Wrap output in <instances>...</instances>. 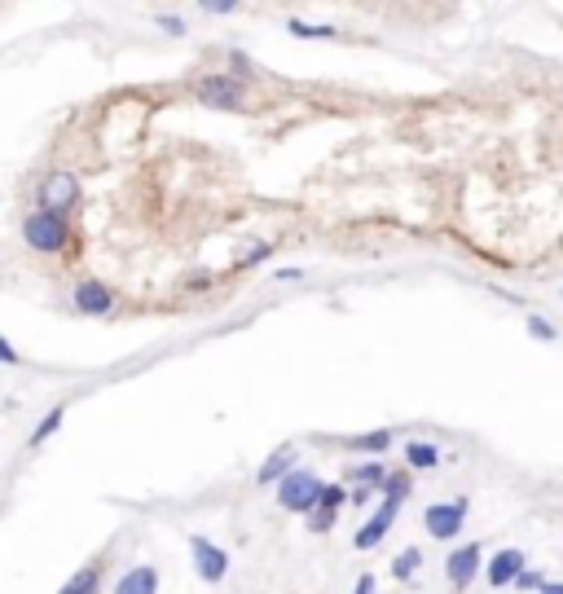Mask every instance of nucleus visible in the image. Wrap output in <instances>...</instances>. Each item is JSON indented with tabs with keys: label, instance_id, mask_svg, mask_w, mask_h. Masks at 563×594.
I'll return each mask as SVG.
<instances>
[{
	"label": "nucleus",
	"instance_id": "4468645a",
	"mask_svg": "<svg viewBox=\"0 0 563 594\" xmlns=\"http://www.w3.org/2000/svg\"><path fill=\"white\" fill-rule=\"evenodd\" d=\"M388 476H392V471L383 467V462H357V467L348 471L352 484H370V489H383V484H388Z\"/></svg>",
	"mask_w": 563,
	"mask_h": 594
},
{
	"label": "nucleus",
	"instance_id": "ddd939ff",
	"mask_svg": "<svg viewBox=\"0 0 563 594\" xmlns=\"http://www.w3.org/2000/svg\"><path fill=\"white\" fill-rule=\"evenodd\" d=\"M405 467L410 471L440 467V445H432V440H410V445H405Z\"/></svg>",
	"mask_w": 563,
	"mask_h": 594
},
{
	"label": "nucleus",
	"instance_id": "9b49d317",
	"mask_svg": "<svg viewBox=\"0 0 563 594\" xmlns=\"http://www.w3.org/2000/svg\"><path fill=\"white\" fill-rule=\"evenodd\" d=\"M291 471H295V445H282V449H273V454L260 462L256 480H260V484H282L286 476H291Z\"/></svg>",
	"mask_w": 563,
	"mask_h": 594
},
{
	"label": "nucleus",
	"instance_id": "a211bd4d",
	"mask_svg": "<svg viewBox=\"0 0 563 594\" xmlns=\"http://www.w3.org/2000/svg\"><path fill=\"white\" fill-rule=\"evenodd\" d=\"M352 449H361V454H383V449H392V432H366V436H352Z\"/></svg>",
	"mask_w": 563,
	"mask_h": 594
},
{
	"label": "nucleus",
	"instance_id": "20e7f679",
	"mask_svg": "<svg viewBox=\"0 0 563 594\" xmlns=\"http://www.w3.org/2000/svg\"><path fill=\"white\" fill-rule=\"evenodd\" d=\"M520 572H528V555L520 546H502L498 555L484 564V581H489L493 590H506V586H515L520 581Z\"/></svg>",
	"mask_w": 563,
	"mask_h": 594
},
{
	"label": "nucleus",
	"instance_id": "412c9836",
	"mask_svg": "<svg viewBox=\"0 0 563 594\" xmlns=\"http://www.w3.org/2000/svg\"><path fill=\"white\" fill-rule=\"evenodd\" d=\"M383 498H396V502L410 498V471H392L388 484H383Z\"/></svg>",
	"mask_w": 563,
	"mask_h": 594
},
{
	"label": "nucleus",
	"instance_id": "5701e85b",
	"mask_svg": "<svg viewBox=\"0 0 563 594\" xmlns=\"http://www.w3.org/2000/svg\"><path fill=\"white\" fill-rule=\"evenodd\" d=\"M344 502H348V489H344V484H326V489H322V502H317V506H326V511H339Z\"/></svg>",
	"mask_w": 563,
	"mask_h": 594
},
{
	"label": "nucleus",
	"instance_id": "f257e3e1",
	"mask_svg": "<svg viewBox=\"0 0 563 594\" xmlns=\"http://www.w3.org/2000/svg\"><path fill=\"white\" fill-rule=\"evenodd\" d=\"M66 216H58V212H31L27 220H22V242H27L31 251H44V256H53V251H62L66 247Z\"/></svg>",
	"mask_w": 563,
	"mask_h": 594
},
{
	"label": "nucleus",
	"instance_id": "6ab92c4d",
	"mask_svg": "<svg viewBox=\"0 0 563 594\" xmlns=\"http://www.w3.org/2000/svg\"><path fill=\"white\" fill-rule=\"evenodd\" d=\"M62 418H66V405H58V410H49V414H44V423L36 427V432H31V449L44 445V440H49L53 432H58V427H62Z\"/></svg>",
	"mask_w": 563,
	"mask_h": 594
},
{
	"label": "nucleus",
	"instance_id": "423d86ee",
	"mask_svg": "<svg viewBox=\"0 0 563 594\" xmlns=\"http://www.w3.org/2000/svg\"><path fill=\"white\" fill-rule=\"evenodd\" d=\"M480 568H484V550H480V542L458 546L454 555L445 559V577H449V586H454V590H467L471 581L480 577Z\"/></svg>",
	"mask_w": 563,
	"mask_h": 594
},
{
	"label": "nucleus",
	"instance_id": "a878e982",
	"mask_svg": "<svg viewBox=\"0 0 563 594\" xmlns=\"http://www.w3.org/2000/svg\"><path fill=\"white\" fill-rule=\"evenodd\" d=\"M159 27H163V31H172V36H181V31H185V22H181V18H168V14H159Z\"/></svg>",
	"mask_w": 563,
	"mask_h": 594
},
{
	"label": "nucleus",
	"instance_id": "7ed1b4c3",
	"mask_svg": "<svg viewBox=\"0 0 563 594\" xmlns=\"http://www.w3.org/2000/svg\"><path fill=\"white\" fill-rule=\"evenodd\" d=\"M467 511L471 502L467 498H454V502H432L423 511V528L427 537H436V542H454V537L462 533V524H467Z\"/></svg>",
	"mask_w": 563,
	"mask_h": 594
},
{
	"label": "nucleus",
	"instance_id": "bb28decb",
	"mask_svg": "<svg viewBox=\"0 0 563 594\" xmlns=\"http://www.w3.org/2000/svg\"><path fill=\"white\" fill-rule=\"evenodd\" d=\"M234 9H238V5H229V0H220V5H203V14H216V18H220V14H234Z\"/></svg>",
	"mask_w": 563,
	"mask_h": 594
},
{
	"label": "nucleus",
	"instance_id": "b1692460",
	"mask_svg": "<svg viewBox=\"0 0 563 594\" xmlns=\"http://www.w3.org/2000/svg\"><path fill=\"white\" fill-rule=\"evenodd\" d=\"M515 590H533V594H542L546 590V577L537 568H528V572H520V581H515Z\"/></svg>",
	"mask_w": 563,
	"mask_h": 594
},
{
	"label": "nucleus",
	"instance_id": "f3484780",
	"mask_svg": "<svg viewBox=\"0 0 563 594\" xmlns=\"http://www.w3.org/2000/svg\"><path fill=\"white\" fill-rule=\"evenodd\" d=\"M286 31H291L295 40H335V36H339L335 27H308V22H300V18L286 22Z\"/></svg>",
	"mask_w": 563,
	"mask_h": 594
},
{
	"label": "nucleus",
	"instance_id": "c85d7f7f",
	"mask_svg": "<svg viewBox=\"0 0 563 594\" xmlns=\"http://www.w3.org/2000/svg\"><path fill=\"white\" fill-rule=\"evenodd\" d=\"M278 278H282V282H300V278H304V269H282Z\"/></svg>",
	"mask_w": 563,
	"mask_h": 594
},
{
	"label": "nucleus",
	"instance_id": "aec40b11",
	"mask_svg": "<svg viewBox=\"0 0 563 594\" xmlns=\"http://www.w3.org/2000/svg\"><path fill=\"white\" fill-rule=\"evenodd\" d=\"M528 339H537V344H555L559 330H555V322H546V317L528 313Z\"/></svg>",
	"mask_w": 563,
	"mask_h": 594
},
{
	"label": "nucleus",
	"instance_id": "f8f14e48",
	"mask_svg": "<svg viewBox=\"0 0 563 594\" xmlns=\"http://www.w3.org/2000/svg\"><path fill=\"white\" fill-rule=\"evenodd\" d=\"M115 594H159V572H154L150 564L128 568L124 577L115 581Z\"/></svg>",
	"mask_w": 563,
	"mask_h": 594
},
{
	"label": "nucleus",
	"instance_id": "9d476101",
	"mask_svg": "<svg viewBox=\"0 0 563 594\" xmlns=\"http://www.w3.org/2000/svg\"><path fill=\"white\" fill-rule=\"evenodd\" d=\"M198 102L220 106V110H238L242 106V84L238 80H225V75H212V80L198 84Z\"/></svg>",
	"mask_w": 563,
	"mask_h": 594
},
{
	"label": "nucleus",
	"instance_id": "6e6552de",
	"mask_svg": "<svg viewBox=\"0 0 563 594\" xmlns=\"http://www.w3.org/2000/svg\"><path fill=\"white\" fill-rule=\"evenodd\" d=\"M75 198H80V181L71 172H49V181H44V212L66 216L75 207Z\"/></svg>",
	"mask_w": 563,
	"mask_h": 594
},
{
	"label": "nucleus",
	"instance_id": "f03ea898",
	"mask_svg": "<svg viewBox=\"0 0 563 594\" xmlns=\"http://www.w3.org/2000/svg\"><path fill=\"white\" fill-rule=\"evenodd\" d=\"M322 489H326V484L317 480L313 471H291V476L278 484V502H282V511L313 515L317 502H322Z\"/></svg>",
	"mask_w": 563,
	"mask_h": 594
},
{
	"label": "nucleus",
	"instance_id": "393cba45",
	"mask_svg": "<svg viewBox=\"0 0 563 594\" xmlns=\"http://www.w3.org/2000/svg\"><path fill=\"white\" fill-rule=\"evenodd\" d=\"M0 361H5V366H18V361H22V352H18L14 344H9L5 335H0Z\"/></svg>",
	"mask_w": 563,
	"mask_h": 594
},
{
	"label": "nucleus",
	"instance_id": "cd10ccee",
	"mask_svg": "<svg viewBox=\"0 0 563 594\" xmlns=\"http://www.w3.org/2000/svg\"><path fill=\"white\" fill-rule=\"evenodd\" d=\"M352 594H374V577H370V572H366V577H357V590H352Z\"/></svg>",
	"mask_w": 563,
	"mask_h": 594
},
{
	"label": "nucleus",
	"instance_id": "dca6fc26",
	"mask_svg": "<svg viewBox=\"0 0 563 594\" xmlns=\"http://www.w3.org/2000/svg\"><path fill=\"white\" fill-rule=\"evenodd\" d=\"M418 568H423V550H418V546H405L401 555L392 559V577H396V581H410Z\"/></svg>",
	"mask_w": 563,
	"mask_h": 594
},
{
	"label": "nucleus",
	"instance_id": "0eeeda50",
	"mask_svg": "<svg viewBox=\"0 0 563 594\" xmlns=\"http://www.w3.org/2000/svg\"><path fill=\"white\" fill-rule=\"evenodd\" d=\"M396 515H401V502H396V498H383L379 511H374L370 520H366V528H357V537H352V542H357V550H374V546H379L383 537L392 533Z\"/></svg>",
	"mask_w": 563,
	"mask_h": 594
},
{
	"label": "nucleus",
	"instance_id": "4be33fe9",
	"mask_svg": "<svg viewBox=\"0 0 563 594\" xmlns=\"http://www.w3.org/2000/svg\"><path fill=\"white\" fill-rule=\"evenodd\" d=\"M335 520H339V511H326V506H317V511L308 515V528H313V533H330V528H335Z\"/></svg>",
	"mask_w": 563,
	"mask_h": 594
},
{
	"label": "nucleus",
	"instance_id": "1a4fd4ad",
	"mask_svg": "<svg viewBox=\"0 0 563 594\" xmlns=\"http://www.w3.org/2000/svg\"><path fill=\"white\" fill-rule=\"evenodd\" d=\"M75 308L88 313V317H106L110 308H115V295L106 291V282L84 278V282H75Z\"/></svg>",
	"mask_w": 563,
	"mask_h": 594
},
{
	"label": "nucleus",
	"instance_id": "2eb2a0df",
	"mask_svg": "<svg viewBox=\"0 0 563 594\" xmlns=\"http://www.w3.org/2000/svg\"><path fill=\"white\" fill-rule=\"evenodd\" d=\"M97 590H102V572H97L93 564H88V568L75 572V577L66 581V586H62L58 594H97Z\"/></svg>",
	"mask_w": 563,
	"mask_h": 594
},
{
	"label": "nucleus",
	"instance_id": "c756f323",
	"mask_svg": "<svg viewBox=\"0 0 563 594\" xmlns=\"http://www.w3.org/2000/svg\"><path fill=\"white\" fill-rule=\"evenodd\" d=\"M542 594H563V581H546V590Z\"/></svg>",
	"mask_w": 563,
	"mask_h": 594
},
{
	"label": "nucleus",
	"instance_id": "39448f33",
	"mask_svg": "<svg viewBox=\"0 0 563 594\" xmlns=\"http://www.w3.org/2000/svg\"><path fill=\"white\" fill-rule=\"evenodd\" d=\"M190 555H194V572H198V581H207V586L225 581V572H229V555H225V550H220L216 542H207V537H190Z\"/></svg>",
	"mask_w": 563,
	"mask_h": 594
}]
</instances>
